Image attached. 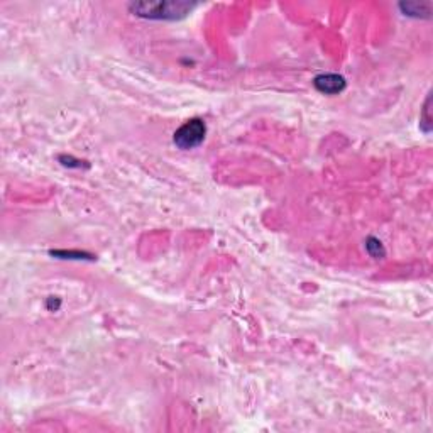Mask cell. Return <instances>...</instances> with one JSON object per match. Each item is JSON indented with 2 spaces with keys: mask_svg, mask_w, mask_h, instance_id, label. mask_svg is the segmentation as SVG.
Here are the masks:
<instances>
[{
  "mask_svg": "<svg viewBox=\"0 0 433 433\" xmlns=\"http://www.w3.org/2000/svg\"><path fill=\"white\" fill-rule=\"evenodd\" d=\"M195 4L175 2V0H158V2H136L131 4V11L136 16L146 17V19H180L185 17Z\"/></svg>",
  "mask_w": 433,
  "mask_h": 433,
  "instance_id": "1",
  "label": "cell"
},
{
  "mask_svg": "<svg viewBox=\"0 0 433 433\" xmlns=\"http://www.w3.org/2000/svg\"><path fill=\"white\" fill-rule=\"evenodd\" d=\"M207 134V126L202 119H192L187 124L180 127L178 131L175 132V144L178 146L180 149H193L197 146H200L205 139Z\"/></svg>",
  "mask_w": 433,
  "mask_h": 433,
  "instance_id": "2",
  "label": "cell"
},
{
  "mask_svg": "<svg viewBox=\"0 0 433 433\" xmlns=\"http://www.w3.org/2000/svg\"><path fill=\"white\" fill-rule=\"evenodd\" d=\"M313 83H315L318 92L327 95L340 94V92L346 88V80L340 77V75H334V73L320 75V77L315 78V82Z\"/></svg>",
  "mask_w": 433,
  "mask_h": 433,
  "instance_id": "3",
  "label": "cell"
},
{
  "mask_svg": "<svg viewBox=\"0 0 433 433\" xmlns=\"http://www.w3.org/2000/svg\"><path fill=\"white\" fill-rule=\"evenodd\" d=\"M368 249H369V253L374 256V258H379V256L384 254V251H383V247H381V242L376 241V239H369V241H368Z\"/></svg>",
  "mask_w": 433,
  "mask_h": 433,
  "instance_id": "4",
  "label": "cell"
}]
</instances>
